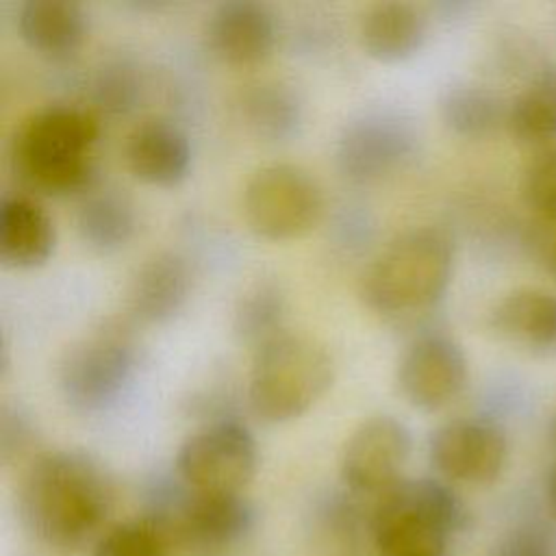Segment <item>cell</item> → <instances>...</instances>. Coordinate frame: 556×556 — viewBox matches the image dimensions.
Masks as SVG:
<instances>
[{
  "label": "cell",
  "instance_id": "6da1fadb",
  "mask_svg": "<svg viewBox=\"0 0 556 556\" xmlns=\"http://www.w3.org/2000/svg\"><path fill=\"white\" fill-rule=\"evenodd\" d=\"M113 489L102 465L85 452L39 456L22 478L17 513L26 532L54 549L83 547L104 523Z\"/></svg>",
  "mask_w": 556,
  "mask_h": 556
},
{
  "label": "cell",
  "instance_id": "7a4b0ae2",
  "mask_svg": "<svg viewBox=\"0 0 556 556\" xmlns=\"http://www.w3.org/2000/svg\"><path fill=\"white\" fill-rule=\"evenodd\" d=\"M98 115L80 104L52 102L22 119L11 143L17 178L37 193L70 195L93 187Z\"/></svg>",
  "mask_w": 556,
  "mask_h": 556
},
{
  "label": "cell",
  "instance_id": "3957f363",
  "mask_svg": "<svg viewBox=\"0 0 556 556\" xmlns=\"http://www.w3.org/2000/svg\"><path fill=\"white\" fill-rule=\"evenodd\" d=\"M454 271V241L437 226L391 239L363 274V300L382 315H410L434 306Z\"/></svg>",
  "mask_w": 556,
  "mask_h": 556
},
{
  "label": "cell",
  "instance_id": "277c9868",
  "mask_svg": "<svg viewBox=\"0 0 556 556\" xmlns=\"http://www.w3.org/2000/svg\"><path fill=\"white\" fill-rule=\"evenodd\" d=\"M334 361L311 334L282 330L254 350L248 402L267 424L302 417L330 389Z\"/></svg>",
  "mask_w": 556,
  "mask_h": 556
},
{
  "label": "cell",
  "instance_id": "5b68a950",
  "mask_svg": "<svg viewBox=\"0 0 556 556\" xmlns=\"http://www.w3.org/2000/svg\"><path fill=\"white\" fill-rule=\"evenodd\" d=\"M465 519V504L445 482L402 478L378 495L371 534L380 556H443Z\"/></svg>",
  "mask_w": 556,
  "mask_h": 556
},
{
  "label": "cell",
  "instance_id": "8992f818",
  "mask_svg": "<svg viewBox=\"0 0 556 556\" xmlns=\"http://www.w3.org/2000/svg\"><path fill=\"white\" fill-rule=\"evenodd\" d=\"M324 213L319 182L300 165L269 163L256 169L243 189V217L252 232L269 241H289L311 232Z\"/></svg>",
  "mask_w": 556,
  "mask_h": 556
},
{
  "label": "cell",
  "instance_id": "52a82bcc",
  "mask_svg": "<svg viewBox=\"0 0 556 556\" xmlns=\"http://www.w3.org/2000/svg\"><path fill=\"white\" fill-rule=\"evenodd\" d=\"M135 363V343L128 330L106 324L63 356L59 367L61 393L76 410H104L122 397Z\"/></svg>",
  "mask_w": 556,
  "mask_h": 556
},
{
  "label": "cell",
  "instance_id": "ba28073f",
  "mask_svg": "<svg viewBox=\"0 0 556 556\" xmlns=\"http://www.w3.org/2000/svg\"><path fill=\"white\" fill-rule=\"evenodd\" d=\"M256 465L254 434L230 417L198 428L176 452V473L182 486L200 493H241Z\"/></svg>",
  "mask_w": 556,
  "mask_h": 556
},
{
  "label": "cell",
  "instance_id": "9c48e42d",
  "mask_svg": "<svg viewBox=\"0 0 556 556\" xmlns=\"http://www.w3.org/2000/svg\"><path fill=\"white\" fill-rule=\"evenodd\" d=\"M417 132L408 117L389 109L363 111L337 141V165L354 182H376L402 169L415 154Z\"/></svg>",
  "mask_w": 556,
  "mask_h": 556
},
{
  "label": "cell",
  "instance_id": "30bf717a",
  "mask_svg": "<svg viewBox=\"0 0 556 556\" xmlns=\"http://www.w3.org/2000/svg\"><path fill=\"white\" fill-rule=\"evenodd\" d=\"M413 437L393 415H371L348 437L341 452V480L358 495H380L393 486L410 456Z\"/></svg>",
  "mask_w": 556,
  "mask_h": 556
},
{
  "label": "cell",
  "instance_id": "8fae6325",
  "mask_svg": "<svg viewBox=\"0 0 556 556\" xmlns=\"http://www.w3.org/2000/svg\"><path fill=\"white\" fill-rule=\"evenodd\" d=\"M152 519L169 543L222 547L245 536L254 526V506L241 493H200L185 486L182 495L163 506Z\"/></svg>",
  "mask_w": 556,
  "mask_h": 556
},
{
  "label": "cell",
  "instance_id": "7c38bea8",
  "mask_svg": "<svg viewBox=\"0 0 556 556\" xmlns=\"http://www.w3.org/2000/svg\"><path fill=\"white\" fill-rule=\"evenodd\" d=\"M434 469L454 482H493L506 463L508 443L504 430L482 417H458L441 424L430 437Z\"/></svg>",
  "mask_w": 556,
  "mask_h": 556
},
{
  "label": "cell",
  "instance_id": "4fadbf2b",
  "mask_svg": "<svg viewBox=\"0 0 556 556\" xmlns=\"http://www.w3.org/2000/svg\"><path fill=\"white\" fill-rule=\"evenodd\" d=\"M397 387L404 400L419 410H441L458 397L467 382L463 348L439 332L421 334L397 363Z\"/></svg>",
  "mask_w": 556,
  "mask_h": 556
},
{
  "label": "cell",
  "instance_id": "5bb4252c",
  "mask_svg": "<svg viewBox=\"0 0 556 556\" xmlns=\"http://www.w3.org/2000/svg\"><path fill=\"white\" fill-rule=\"evenodd\" d=\"M278 28L269 7L254 0H230L213 9L206 41L217 59L230 65H254L276 43Z\"/></svg>",
  "mask_w": 556,
  "mask_h": 556
},
{
  "label": "cell",
  "instance_id": "9a60e30c",
  "mask_svg": "<svg viewBox=\"0 0 556 556\" xmlns=\"http://www.w3.org/2000/svg\"><path fill=\"white\" fill-rule=\"evenodd\" d=\"M124 161L130 174L148 185H178L191 165V143L180 126L152 117L137 124L124 143Z\"/></svg>",
  "mask_w": 556,
  "mask_h": 556
},
{
  "label": "cell",
  "instance_id": "2e32d148",
  "mask_svg": "<svg viewBox=\"0 0 556 556\" xmlns=\"http://www.w3.org/2000/svg\"><path fill=\"white\" fill-rule=\"evenodd\" d=\"M56 232L48 211L26 193L0 202V258L15 269L43 265L54 250Z\"/></svg>",
  "mask_w": 556,
  "mask_h": 556
},
{
  "label": "cell",
  "instance_id": "e0dca14e",
  "mask_svg": "<svg viewBox=\"0 0 556 556\" xmlns=\"http://www.w3.org/2000/svg\"><path fill=\"white\" fill-rule=\"evenodd\" d=\"M17 30L35 52L63 59L87 39L89 17L74 0H26L17 11Z\"/></svg>",
  "mask_w": 556,
  "mask_h": 556
},
{
  "label": "cell",
  "instance_id": "ac0fdd59",
  "mask_svg": "<svg viewBox=\"0 0 556 556\" xmlns=\"http://www.w3.org/2000/svg\"><path fill=\"white\" fill-rule=\"evenodd\" d=\"M191 291V269L180 254L161 252L148 258L135 274L128 291L130 311L150 324L172 319Z\"/></svg>",
  "mask_w": 556,
  "mask_h": 556
},
{
  "label": "cell",
  "instance_id": "d6986e66",
  "mask_svg": "<svg viewBox=\"0 0 556 556\" xmlns=\"http://www.w3.org/2000/svg\"><path fill=\"white\" fill-rule=\"evenodd\" d=\"M491 326L515 345L556 350V295L543 289L510 291L493 306Z\"/></svg>",
  "mask_w": 556,
  "mask_h": 556
},
{
  "label": "cell",
  "instance_id": "ffe728a7",
  "mask_svg": "<svg viewBox=\"0 0 556 556\" xmlns=\"http://www.w3.org/2000/svg\"><path fill=\"white\" fill-rule=\"evenodd\" d=\"M426 17L408 2L371 4L361 20V43L365 52L382 63L413 56L426 39Z\"/></svg>",
  "mask_w": 556,
  "mask_h": 556
},
{
  "label": "cell",
  "instance_id": "44dd1931",
  "mask_svg": "<svg viewBox=\"0 0 556 556\" xmlns=\"http://www.w3.org/2000/svg\"><path fill=\"white\" fill-rule=\"evenodd\" d=\"M137 226L132 202L117 189L91 187L80 195L76 228L87 245L100 252L124 248Z\"/></svg>",
  "mask_w": 556,
  "mask_h": 556
},
{
  "label": "cell",
  "instance_id": "7402d4cb",
  "mask_svg": "<svg viewBox=\"0 0 556 556\" xmlns=\"http://www.w3.org/2000/svg\"><path fill=\"white\" fill-rule=\"evenodd\" d=\"M241 115L254 135L274 141L287 139L302 119V102L289 85L263 80L243 91Z\"/></svg>",
  "mask_w": 556,
  "mask_h": 556
},
{
  "label": "cell",
  "instance_id": "603a6c76",
  "mask_svg": "<svg viewBox=\"0 0 556 556\" xmlns=\"http://www.w3.org/2000/svg\"><path fill=\"white\" fill-rule=\"evenodd\" d=\"M443 124L463 137H484L506 122L502 100L480 85H452L439 100Z\"/></svg>",
  "mask_w": 556,
  "mask_h": 556
},
{
  "label": "cell",
  "instance_id": "cb8c5ba5",
  "mask_svg": "<svg viewBox=\"0 0 556 556\" xmlns=\"http://www.w3.org/2000/svg\"><path fill=\"white\" fill-rule=\"evenodd\" d=\"M510 132L528 143L556 139V65L543 70L508 106Z\"/></svg>",
  "mask_w": 556,
  "mask_h": 556
},
{
  "label": "cell",
  "instance_id": "d4e9b609",
  "mask_svg": "<svg viewBox=\"0 0 556 556\" xmlns=\"http://www.w3.org/2000/svg\"><path fill=\"white\" fill-rule=\"evenodd\" d=\"M285 319V293L276 280H256L250 285L235 306V332L254 343L263 345L271 337L280 334Z\"/></svg>",
  "mask_w": 556,
  "mask_h": 556
},
{
  "label": "cell",
  "instance_id": "484cf974",
  "mask_svg": "<svg viewBox=\"0 0 556 556\" xmlns=\"http://www.w3.org/2000/svg\"><path fill=\"white\" fill-rule=\"evenodd\" d=\"M91 556H169V539L152 519H132L109 528Z\"/></svg>",
  "mask_w": 556,
  "mask_h": 556
},
{
  "label": "cell",
  "instance_id": "4316f807",
  "mask_svg": "<svg viewBox=\"0 0 556 556\" xmlns=\"http://www.w3.org/2000/svg\"><path fill=\"white\" fill-rule=\"evenodd\" d=\"M523 202L534 215H556V146L541 148L521 176Z\"/></svg>",
  "mask_w": 556,
  "mask_h": 556
},
{
  "label": "cell",
  "instance_id": "83f0119b",
  "mask_svg": "<svg viewBox=\"0 0 556 556\" xmlns=\"http://www.w3.org/2000/svg\"><path fill=\"white\" fill-rule=\"evenodd\" d=\"M139 78L126 63H109L93 78V100L111 113H126L139 98Z\"/></svg>",
  "mask_w": 556,
  "mask_h": 556
},
{
  "label": "cell",
  "instance_id": "f1b7e54d",
  "mask_svg": "<svg viewBox=\"0 0 556 556\" xmlns=\"http://www.w3.org/2000/svg\"><path fill=\"white\" fill-rule=\"evenodd\" d=\"M495 556H556V530L545 523L521 526L497 545Z\"/></svg>",
  "mask_w": 556,
  "mask_h": 556
},
{
  "label": "cell",
  "instance_id": "f546056e",
  "mask_svg": "<svg viewBox=\"0 0 556 556\" xmlns=\"http://www.w3.org/2000/svg\"><path fill=\"white\" fill-rule=\"evenodd\" d=\"M532 258L556 278V215H534L526 232Z\"/></svg>",
  "mask_w": 556,
  "mask_h": 556
},
{
  "label": "cell",
  "instance_id": "4dcf8cb0",
  "mask_svg": "<svg viewBox=\"0 0 556 556\" xmlns=\"http://www.w3.org/2000/svg\"><path fill=\"white\" fill-rule=\"evenodd\" d=\"M547 500H549L552 510L556 513V465H554V469L549 473V480H547Z\"/></svg>",
  "mask_w": 556,
  "mask_h": 556
},
{
  "label": "cell",
  "instance_id": "1f68e13d",
  "mask_svg": "<svg viewBox=\"0 0 556 556\" xmlns=\"http://www.w3.org/2000/svg\"><path fill=\"white\" fill-rule=\"evenodd\" d=\"M554 437H556V421H554Z\"/></svg>",
  "mask_w": 556,
  "mask_h": 556
}]
</instances>
